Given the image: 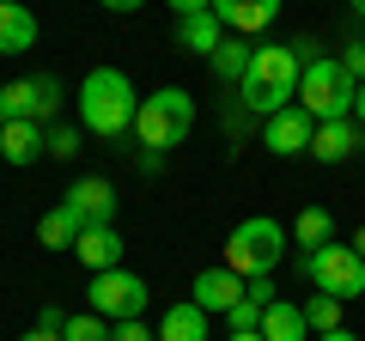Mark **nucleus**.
Wrapping results in <instances>:
<instances>
[{"label":"nucleus","mask_w":365,"mask_h":341,"mask_svg":"<svg viewBox=\"0 0 365 341\" xmlns=\"http://www.w3.org/2000/svg\"><path fill=\"white\" fill-rule=\"evenodd\" d=\"M299 79H304V61L292 43H256V55H250V73L237 79V104L250 110V116H280L287 104H299Z\"/></svg>","instance_id":"f257e3e1"},{"label":"nucleus","mask_w":365,"mask_h":341,"mask_svg":"<svg viewBox=\"0 0 365 341\" xmlns=\"http://www.w3.org/2000/svg\"><path fill=\"white\" fill-rule=\"evenodd\" d=\"M73 98H79V128L98 134V141H122V134L134 128V116H140L134 79L122 73V67H91Z\"/></svg>","instance_id":"f03ea898"},{"label":"nucleus","mask_w":365,"mask_h":341,"mask_svg":"<svg viewBox=\"0 0 365 341\" xmlns=\"http://www.w3.org/2000/svg\"><path fill=\"white\" fill-rule=\"evenodd\" d=\"M189 128H195V98L182 92V86H158L153 98H140V116H134V134L146 146L140 165H158Z\"/></svg>","instance_id":"7ed1b4c3"},{"label":"nucleus","mask_w":365,"mask_h":341,"mask_svg":"<svg viewBox=\"0 0 365 341\" xmlns=\"http://www.w3.org/2000/svg\"><path fill=\"white\" fill-rule=\"evenodd\" d=\"M353 98H359V79L341 67V55H317V61H304L299 110H304L311 122H341V116H353Z\"/></svg>","instance_id":"20e7f679"},{"label":"nucleus","mask_w":365,"mask_h":341,"mask_svg":"<svg viewBox=\"0 0 365 341\" xmlns=\"http://www.w3.org/2000/svg\"><path fill=\"white\" fill-rule=\"evenodd\" d=\"M287 238H292V232H287L280 220H268V213L237 220L232 238H225V268H232V275H244V280L274 275V268H280V256H287Z\"/></svg>","instance_id":"39448f33"},{"label":"nucleus","mask_w":365,"mask_h":341,"mask_svg":"<svg viewBox=\"0 0 365 341\" xmlns=\"http://www.w3.org/2000/svg\"><path fill=\"white\" fill-rule=\"evenodd\" d=\"M299 275L317 292H335L341 305H353L365 292V256H353V244H323L311 256H299Z\"/></svg>","instance_id":"423d86ee"},{"label":"nucleus","mask_w":365,"mask_h":341,"mask_svg":"<svg viewBox=\"0 0 365 341\" xmlns=\"http://www.w3.org/2000/svg\"><path fill=\"white\" fill-rule=\"evenodd\" d=\"M61 79L55 73H31V79H13V86H0V116L6 122H37V128H49L55 116H61Z\"/></svg>","instance_id":"0eeeda50"},{"label":"nucleus","mask_w":365,"mask_h":341,"mask_svg":"<svg viewBox=\"0 0 365 341\" xmlns=\"http://www.w3.org/2000/svg\"><path fill=\"white\" fill-rule=\"evenodd\" d=\"M86 299H91V311L104 317V323H134V317H146V280L140 275H128V268H104V275H91V287H86Z\"/></svg>","instance_id":"6e6552de"},{"label":"nucleus","mask_w":365,"mask_h":341,"mask_svg":"<svg viewBox=\"0 0 365 341\" xmlns=\"http://www.w3.org/2000/svg\"><path fill=\"white\" fill-rule=\"evenodd\" d=\"M311 134H317V122L304 116L299 104H287L280 116H268V122H262V146H268V153H280V158L311 153Z\"/></svg>","instance_id":"1a4fd4ad"},{"label":"nucleus","mask_w":365,"mask_h":341,"mask_svg":"<svg viewBox=\"0 0 365 341\" xmlns=\"http://www.w3.org/2000/svg\"><path fill=\"white\" fill-rule=\"evenodd\" d=\"M244 287H250V280H244V275H232V268L220 263V268H201V275H195L189 299H195V305H201L207 317H225V311H232L237 299H244Z\"/></svg>","instance_id":"9d476101"},{"label":"nucleus","mask_w":365,"mask_h":341,"mask_svg":"<svg viewBox=\"0 0 365 341\" xmlns=\"http://www.w3.org/2000/svg\"><path fill=\"white\" fill-rule=\"evenodd\" d=\"M61 201H67L86 225H116V201H122V195L110 189V177H79Z\"/></svg>","instance_id":"9b49d317"},{"label":"nucleus","mask_w":365,"mask_h":341,"mask_svg":"<svg viewBox=\"0 0 365 341\" xmlns=\"http://www.w3.org/2000/svg\"><path fill=\"white\" fill-rule=\"evenodd\" d=\"M359 122L353 116H341V122H317V134H311V158L317 165H347L353 153H359Z\"/></svg>","instance_id":"f8f14e48"},{"label":"nucleus","mask_w":365,"mask_h":341,"mask_svg":"<svg viewBox=\"0 0 365 341\" xmlns=\"http://www.w3.org/2000/svg\"><path fill=\"white\" fill-rule=\"evenodd\" d=\"M0 158L19 165V170L49 158V128H37V122H0Z\"/></svg>","instance_id":"ddd939ff"},{"label":"nucleus","mask_w":365,"mask_h":341,"mask_svg":"<svg viewBox=\"0 0 365 341\" xmlns=\"http://www.w3.org/2000/svg\"><path fill=\"white\" fill-rule=\"evenodd\" d=\"M213 13L225 19L232 37H256V31H268L280 19V0H213Z\"/></svg>","instance_id":"4468645a"},{"label":"nucleus","mask_w":365,"mask_h":341,"mask_svg":"<svg viewBox=\"0 0 365 341\" xmlns=\"http://www.w3.org/2000/svg\"><path fill=\"white\" fill-rule=\"evenodd\" d=\"M122 250H128V244H122L116 225H86L79 244H73V256L91 268V275H104V268H122Z\"/></svg>","instance_id":"2eb2a0df"},{"label":"nucleus","mask_w":365,"mask_h":341,"mask_svg":"<svg viewBox=\"0 0 365 341\" xmlns=\"http://www.w3.org/2000/svg\"><path fill=\"white\" fill-rule=\"evenodd\" d=\"M37 43V13L19 0H0V55H25Z\"/></svg>","instance_id":"dca6fc26"},{"label":"nucleus","mask_w":365,"mask_h":341,"mask_svg":"<svg viewBox=\"0 0 365 341\" xmlns=\"http://www.w3.org/2000/svg\"><path fill=\"white\" fill-rule=\"evenodd\" d=\"M177 43L189 55H213L225 43V19L220 13H189V19H177Z\"/></svg>","instance_id":"f3484780"},{"label":"nucleus","mask_w":365,"mask_h":341,"mask_svg":"<svg viewBox=\"0 0 365 341\" xmlns=\"http://www.w3.org/2000/svg\"><path fill=\"white\" fill-rule=\"evenodd\" d=\"M158 341H207V311H201L195 299L170 305V311L158 317Z\"/></svg>","instance_id":"a211bd4d"},{"label":"nucleus","mask_w":365,"mask_h":341,"mask_svg":"<svg viewBox=\"0 0 365 341\" xmlns=\"http://www.w3.org/2000/svg\"><path fill=\"white\" fill-rule=\"evenodd\" d=\"M79 232H86V220H79L67 201H61V208H49V213L37 220V244H43V250H73Z\"/></svg>","instance_id":"6ab92c4d"},{"label":"nucleus","mask_w":365,"mask_h":341,"mask_svg":"<svg viewBox=\"0 0 365 341\" xmlns=\"http://www.w3.org/2000/svg\"><path fill=\"white\" fill-rule=\"evenodd\" d=\"M262 335H268V341H304V335H311V323H304V305L274 299L268 311H262Z\"/></svg>","instance_id":"aec40b11"},{"label":"nucleus","mask_w":365,"mask_h":341,"mask_svg":"<svg viewBox=\"0 0 365 341\" xmlns=\"http://www.w3.org/2000/svg\"><path fill=\"white\" fill-rule=\"evenodd\" d=\"M292 244H299V256L335 244V213H329V208H299V220H292Z\"/></svg>","instance_id":"412c9836"},{"label":"nucleus","mask_w":365,"mask_h":341,"mask_svg":"<svg viewBox=\"0 0 365 341\" xmlns=\"http://www.w3.org/2000/svg\"><path fill=\"white\" fill-rule=\"evenodd\" d=\"M250 55H256V43H250V37H225L220 49L207 55V67H213L220 79H232V86H237V79L250 73Z\"/></svg>","instance_id":"4be33fe9"},{"label":"nucleus","mask_w":365,"mask_h":341,"mask_svg":"<svg viewBox=\"0 0 365 341\" xmlns=\"http://www.w3.org/2000/svg\"><path fill=\"white\" fill-rule=\"evenodd\" d=\"M341 311H347V305H341L335 292H311V299H304V323H311V335L341 329Z\"/></svg>","instance_id":"5701e85b"},{"label":"nucleus","mask_w":365,"mask_h":341,"mask_svg":"<svg viewBox=\"0 0 365 341\" xmlns=\"http://www.w3.org/2000/svg\"><path fill=\"white\" fill-rule=\"evenodd\" d=\"M262 311H268V305H262V299H250V287H244V299H237L232 311H225V335H244V329H262Z\"/></svg>","instance_id":"b1692460"},{"label":"nucleus","mask_w":365,"mask_h":341,"mask_svg":"<svg viewBox=\"0 0 365 341\" xmlns=\"http://www.w3.org/2000/svg\"><path fill=\"white\" fill-rule=\"evenodd\" d=\"M110 329H116V323H104L98 311H86V317H67L61 341H110Z\"/></svg>","instance_id":"393cba45"},{"label":"nucleus","mask_w":365,"mask_h":341,"mask_svg":"<svg viewBox=\"0 0 365 341\" xmlns=\"http://www.w3.org/2000/svg\"><path fill=\"white\" fill-rule=\"evenodd\" d=\"M79 153V128L73 122H49V158H73Z\"/></svg>","instance_id":"a878e982"},{"label":"nucleus","mask_w":365,"mask_h":341,"mask_svg":"<svg viewBox=\"0 0 365 341\" xmlns=\"http://www.w3.org/2000/svg\"><path fill=\"white\" fill-rule=\"evenodd\" d=\"M341 67H347V73H353V79L365 86V43H359V37H353L347 49H341Z\"/></svg>","instance_id":"bb28decb"},{"label":"nucleus","mask_w":365,"mask_h":341,"mask_svg":"<svg viewBox=\"0 0 365 341\" xmlns=\"http://www.w3.org/2000/svg\"><path fill=\"white\" fill-rule=\"evenodd\" d=\"M110 341H158V335L140 323V317H134V323H116V329H110Z\"/></svg>","instance_id":"cd10ccee"},{"label":"nucleus","mask_w":365,"mask_h":341,"mask_svg":"<svg viewBox=\"0 0 365 341\" xmlns=\"http://www.w3.org/2000/svg\"><path fill=\"white\" fill-rule=\"evenodd\" d=\"M37 329H55V335H61V329H67V317H61V305H43V311H37Z\"/></svg>","instance_id":"c85d7f7f"},{"label":"nucleus","mask_w":365,"mask_h":341,"mask_svg":"<svg viewBox=\"0 0 365 341\" xmlns=\"http://www.w3.org/2000/svg\"><path fill=\"white\" fill-rule=\"evenodd\" d=\"M165 6H170L177 19H189V13H213V0H165Z\"/></svg>","instance_id":"c756f323"},{"label":"nucleus","mask_w":365,"mask_h":341,"mask_svg":"<svg viewBox=\"0 0 365 341\" xmlns=\"http://www.w3.org/2000/svg\"><path fill=\"white\" fill-rule=\"evenodd\" d=\"M110 13H134V6H146V0H104Z\"/></svg>","instance_id":"7c9ffc66"},{"label":"nucleus","mask_w":365,"mask_h":341,"mask_svg":"<svg viewBox=\"0 0 365 341\" xmlns=\"http://www.w3.org/2000/svg\"><path fill=\"white\" fill-rule=\"evenodd\" d=\"M317 341H359L353 329H329V335H317Z\"/></svg>","instance_id":"2f4dec72"},{"label":"nucleus","mask_w":365,"mask_h":341,"mask_svg":"<svg viewBox=\"0 0 365 341\" xmlns=\"http://www.w3.org/2000/svg\"><path fill=\"white\" fill-rule=\"evenodd\" d=\"M19 341H61L55 329H31V335H19Z\"/></svg>","instance_id":"473e14b6"},{"label":"nucleus","mask_w":365,"mask_h":341,"mask_svg":"<svg viewBox=\"0 0 365 341\" xmlns=\"http://www.w3.org/2000/svg\"><path fill=\"white\" fill-rule=\"evenodd\" d=\"M353 122L365 128V86H359V98H353Z\"/></svg>","instance_id":"72a5a7b5"},{"label":"nucleus","mask_w":365,"mask_h":341,"mask_svg":"<svg viewBox=\"0 0 365 341\" xmlns=\"http://www.w3.org/2000/svg\"><path fill=\"white\" fill-rule=\"evenodd\" d=\"M225 341H268L262 329H244V335H225Z\"/></svg>","instance_id":"f704fd0d"},{"label":"nucleus","mask_w":365,"mask_h":341,"mask_svg":"<svg viewBox=\"0 0 365 341\" xmlns=\"http://www.w3.org/2000/svg\"><path fill=\"white\" fill-rule=\"evenodd\" d=\"M353 256H365V225H359V232H353Z\"/></svg>","instance_id":"c9c22d12"},{"label":"nucleus","mask_w":365,"mask_h":341,"mask_svg":"<svg viewBox=\"0 0 365 341\" xmlns=\"http://www.w3.org/2000/svg\"><path fill=\"white\" fill-rule=\"evenodd\" d=\"M353 13H359V19H365V0H353Z\"/></svg>","instance_id":"e433bc0d"}]
</instances>
